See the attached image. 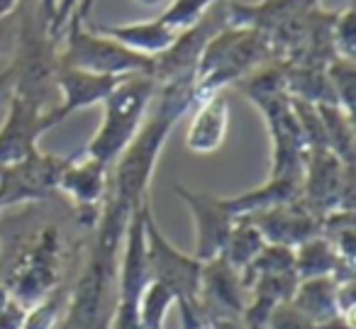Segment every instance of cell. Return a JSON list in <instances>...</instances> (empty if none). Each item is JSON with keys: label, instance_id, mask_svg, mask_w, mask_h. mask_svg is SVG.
<instances>
[{"label": "cell", "instance_id": "cell-1", "mask_svg": "<svg viewBox=\"0 0 356 329\" xmlns=\"http://www.w3.org/2000/svg\"><path fill=\"white\" fill-rule=\"evenodd\" d=\"M268 61H276V56L264 32L252 30V27L225 25L218 35L210 37L195 66V103L213 93H220L227 86H234Z\"/></svg>", "mask_w": 356, "mask_h": 329}, {"label": "cell", "instance_id": "cell-2", "mask_svg": "<svg viewBox=\"0 0 356 329\" xmlns=\"http://www.w3.org/2000/svg\"><path fill=\"white\" fill-rule=\"evenodd\" d=\"M156 88V81L147 74H132L120 79L113 93L103 100V122L88 147L83 149L86 157L98 159L105 166H113L115 159L127 149V144L142 127Z\"/></svg>", "mask_w": 356, "mask_h": 329}, {"label": "cell", "instance_id": "cell-3", "mask_svg": "<svg viewBox=\"0 0 356 329\" xmlns=\"http://www.w3.org/2000/svg\"><path fill=\"white\" fill-rule=\"evenodd\" d=\"M59 64L103 76H132L154 71V56L127 49L120 42L93 32L88 25L71 20L59 40Z\"/></svg>", "mask_w": 356, "mask_h": 329}, {"label": "cell", "instance_id": "cell-4", "mask_svg": "<svg viewBox=\"0 0 356 329\" xmlns=\"http://www.w3.org/2000/svg\"><path fill=\"white\" fill-rule=\"evenodd\" d=\"M64 241L56 227H44L37 232L6 278L13 298L30 307L59 288L64 275Z\"/></svg>", "mask_w": 356, "mask_h": 329}, {"label": "cell", "instance_id": "cell-5", "mask_svg": "<svg viewBox=\"0 0 356 329\" xmlns=\"http://www.w3.org/2000/svg\"><path fill=\"white\" fill-rule=\"evenodd\" d=\"M300 202L317 217L337 207L354 210V163H344L325 147L307 149L300 171Z\"/></svg>", "mask_w": 356, "mask_h": 329}, {"label": "cell", "instance_id": "cell-6", "mask_svg": "<svg viewBox=\"0 0 356 329\" xmlns=\"http://www.w3.org/2000/svg\"><path fill=\"white\" fill-rule=\"evenodd\" d=\"M144 236H147L149 280L166 285L176 295V303L178 300H195L203 264L193 254H184L168 241V236L163 234L161 227L154 220L152 207L144 217Z\"/></svg>", "mask_w": 356, "mask_h": 329}, {"label": "cell", "instance_id": "cell-7", "mask_svg": "<svg viewBox=\"0 0 356 329\" xmlns=\"http://www.w3.org/2000/svg\"><path fill=\"white\" fill-rule=\"evenodd\" d=\"M59 122L54 108H44L35 100L10 93L8 118L0 125V166L20 163L40 152V137Z\"/></svg>", "mask_w": 356, "mask_h": 329}, {"label": "cell", "instance_id": "cell-8", "mask_svg": "<svg viewBox=\"0 0 356 329\" xmlns=\"http://www.w3.org/2000/svg\"><path fill=\"white\" fill-rule=\"evenodd\" d=\"M71 154L35 152L25 161L13 166H0V205L13 207L20 202L47 200L56 193L61 171L69 163Z\"/></svg>", "mask_w": 356, "mask_h": 329}, {"label": "cell", "instance_id": "cell-9", "mask_svg": "<svg viewBox=\"0 0 356 329\" xmlns=\"http://www.w3.org/2000/svg\"><path fill=\"white\" fill-rule=\"evenodd\" d=\"M225 25H227V20H225V3L220 0L218 6L210 8L193 27L178 32L176 40L171 42V47L163 49L159 56H154L152 79L156 81V86L181 79H193L195 66H198V59L203 54L205 45Z\"/></svg>", "mask_w": 356, "mask_h": 329}, {"label": "cell", "instance_id": "cell-10", "mask_svg": "<svg viewBox=\"0 0 356 329\" xmlns=\"http://www.w3.org/2000/svg\"><path fill=\"white\" fill-rule=\"evenodd\" d=\"M173 191L186 202L191 217H193V256L200 264L220 256L225 249V241L229 236V230H232L234 220H237L227 207V200L215 195V193L193 191V188L181 186V183H176Z\"/></svg>", "mask_w": 356, "mask_h": 329}, {"label": "cell", "instance_id": "cell-11", "mask_svg": "<svg viewBox=\"0 0 356 329\" xmlns=\"http://www.w3.org/2000/svg\"><path fill=\"white\" fill-rule=\"evenodd\" d=\"M247 298L249 293L242 283V273L232 268L222 256L203 261L195 305L208 322L239 319L247 307Z\"/></svg>", "mask_w": 356, "mask_h": 329}, {"label": "cell", "instance_id": "cell-12", "mask_svg": "<svg viewBox=\"0 0 356 329\" xmlns=\"http://www.w3.org/2000/svg\"><path fill=\"white\" fill-rule=\"evenodd\" d=\"M110 166L100 163L98 159H90L86 154L76 157L71 154L69 163L61 171L56 193H64L74 202L76 212L86 227H95L100 217V207L108 195Z\"/></svg>", "mask_w": 356, "mask_h": 329}, {"label": "cell", "instance_id": "cell-13", "mask_svg": "<svg viewBox=\"0 0 356 329\" xmlns=\"http://www.w3.org/2000/svg\"><path fill=\"white\" fill-rule=\"evenodd\" d=\"M247 220L261 232L266 244H281L291 246V249H296L310 236L320 234V217L312 215L300 202V198L252 212L247 215Z\"/></svg>", "mask_w": 356, "mask_h": 329}, {"label": "cell", "instance_id": "cell-14", "mask_svg": "<svg viewBox=\"0 0 356 329\" xmlns=\"http://www.w3.org/2000/svg\"><path fill=\"white\" fill-rule=\"evenodd\" d=\"M118 83H120L118 76L90 74V71H81L74 69V66L59 64L54 76L56 95H59V103L54 105L56 118L64 122L69 115L79 113V110L103 105V100L113 93V88Z\"/></svg>", "mask_w": 356, "mask_h": 329}, {"label": "cell", "instance_id": "cell-15", "mask_svg": "<svg viewBox=\"0 0 356 329\" xmlns=\"http://www.w3.org/2000/svg\"><path fill=\"white\" fill-rule=\"evenodd\" d=\"M229 127V103L225 90L213 93L193 105L188 132H186V147L193 154H213L222 147Z\"/></svg>", "mask_w": 356, "mask_h": 329}, {"label": "cell", "instance_id": "cell-16", "mask_svg": "<svg viewBox=\"0 0 356 329\" xmlns=\"http://www.w3.org/2000/svg\"><path fill=\"white\" fill-rule=\"evenodd\" d=\"M90 30L105 35L110 40L120 42L127 49L139 51L144 56H159L163 49L171 47L178 32L171 30L166 22L156 20H144V22H127V25H100V22H90Z\"/></svg>", "mask_w": 356, "mask_h": 329}, {"label": "cell", "instance_id": "cell-17", "mask_svg": "<svg viewBox=\"0 0 356 329\" xmlns=\"http://www.w3.org/2000/svg\"><path fill=\"white\" fill-rule=\"evenodd\" d=\"M296 275L298 280L332 275L334 280L354 278V261H346L339 251L330 244L322 234H315L298 244L296 249Z\"/></svg>", "mask_w": 356, "mask_h": 329}, {"label": "cell", "instance_id": "cell-18", "mask_svg": "<svg viewBox=\"0 0 356 329\" xmlns=\"http://www.w3.org/2000/svg\"><path fill=\"white\" fill-rule=\"evenodd\" d=\"M288 303L312 322L330 324L341 319L339 307H337V280L332 275L298 280L296 293L291 295Z\"/></svg>", "mask_w": 356, "mask_h": 329}, {"label": "cell", "instance_id": "cell-19", "mask_svg": "<svg viewBox=\"0 0 356 329\" xmlns=\"http://www.w3.org/2000/svg\"><path fill=\"white\" fill-rule=\"evenodd\" d=\"M300 198V178H266V183L242 195H229L227 207L232 210L234 217H247L252 212L266 210L278 202H288Z\"/></svg>", "mask_w": 356, "mask_h": 329}, {"label": "cell", "instance_id": "cell-20", "mask_svg": "<svg viewBox=\"0 0 356 329\" xmlns=\"http://www.w3.org/2000/svg\"><path fill=\"white\" fill-rule=\"evenodd\" d=\"M317 113L325 127L327 149L334 152L344 163H354V115L332 103H320Z\"/></svg>", "mask_w": 356, "mask_h": 329}, {"label": "cell", "instance_id": "cell-21", "mask_svg": "<svg viewBox=\"0 0 356 329\" xmlns=\"http://www.w3.org/2000/svg\"><path fill=\"white\" fill-rule=\"evenodd\" d=\"M264 244H266V241H264L261 232H259L247 217H237L220 256H222L232 268H237L239 273H242V271L252 264L254 256L264 249Z\"/></svg>", "mask_w": 356, "mask_h": 329}, {"label": "cell", "instance_id": "cell-22", "mask_svg": "<svg viewBox=\"0 0 356 329\" xmlns=\"http://www.w3.org/2000/svg\"><path fill=\"white\" fill-rule=\"evenodd\" d=\"M288 271H296V251L291 246L264 244V249L254 256L252 264L242 271V283L247 288L254 278L273 275V273H288Z\"/></svg>", "mask_w": 356, "mask_h": 329}, {"label": "cell", "instance_id": "cell-23", "mask_svg": "<svg viewBox=\"0 0 356 329\" xmlns=\"http://www.w3.org/2000/svg\"><path fill=\"white\" fill-rule=\"evenodd\" d=\"M176 305V295L166 285L149 280L139 298V322L142 329H163L168 310Z\"/></svg>", "mask_w": 356, "mask_h": 329}, {"label": "cell", "instance_id": "cell-24", "mask_svg": "<svg viewBox=\"0 0 356 329\" xmlns=\"http://www.w3.org/2000/svg\"><path fill=\"white\" fill-rule=\"evenodd\" d=\"M66 300H69V293L64 290V285L51 290L49 295H44L42 300H37L35 305L27 307V317L22 329H56L64 322Z\"/></svg>", "mask_w": 356, "mask_h": 329}, {"label": "cell", "instance_id": "cell-25", "mask_svg": "<svg viewBox=\"0 0 356 329\" xmlns=\"http://www.w3.org/2000/svg\"><path fill=\"white\" fill-rule=\"evenodd\" d=\"M327 81L334 93V100L344 113L354 115V98H356V64L351 59H332L325 66Z\"/></svg>", "mask_w": 356, "mask_h": 329}, {"label": "cell", "instance_id": "cell-26", "mask_svg": "<svg viewBox=\"0 0 356 329\" xmlns=\"http://www.w3.org/2000/svg\"><path fill=\"white\" fill-rule=\"evenodd\" d=\"M218 3L220 0H171L166 10L159 15V20L166 22L176 32L188 30V27H193Z\"/></svg>", "mask_w": 356, "mask_h": 329}, {"label": "cell", "instance_id": "cell-27", "mask_svg": "<svg viewBox=\"0 0 356 329\" xmlns=\"http://www.w3.org/2000/svg\"><path fill=\"white\" fill-rule=\"evenodd\" d=\"M266 329H354V324L344 322V319H337L330 324H320L307 319L305 314H300L291 303H281L268 317Z\"/></svg>", "mask_w": 356, "mask_h": 329}, {"label": "cell", "instance_id": "cell-28", "mask_svg": "<svg viewBox=\"0 0 356 329\" xmlns=\"http://www.w3.org/2000/svg\"><path fill=\"white\" fill-rule=\"evenodd\" d=\"M332 45L339 59H356V13L351 6L337 13L334 27H332Z\"/></svg>", "mask_w": 356, "mask_h": 329}, {"label": "cell", "instance_id": "cell-29", "mask_svg": "<svg viewBox=\"0 0 356 329\" xmlns=\"http://www.w3.org/2000/svg\"><path fill=\"white\" fill-rule=\"evenodd\" d=\"M27 317V305H22L17 298H10L8 305L0 310V329H22Z\"/></svg>", "mask_w": 356, "mask_h": 329}, {"label": "cell", "instance_id": "cell-30", "mask_svg": "<svg viewBox=\"0 0 356 329\" xmlns=\"http://www.w3.org/2000/svg\"><path fill=\"white\" fill-rule=\"evenodd\" d=\"M178 312H181V329H205L208 319L203 317L195 300H178Z\"/></svg>", "mask_w": 356, "mask_h": 329}, {"label": "cell", "instance_id": "cell-31", "mask_svg": "<svg viewBox=\"0 0 356 329\" xmlns=\"http://www.w3.org/2000/svg\"><path fill=\"white\" fill-rule=\"evenodd\" d=\"M56 6H59V0H40V8H37V17H40V20L44 22L47 30H49L51 20H54V15H56Z\"/></svg>", "mask_w": 356, "mask_h": 329}, {"label": "cell", "instance_id": "cell-32", "mask_svg": "<svg viewBox=\"0 0 356 329\" xmlns=\"http://www.w3.org/2000/svg\"><path fill=\"white\" fill-rule=\"evenodd\" d=\"M93 6H95V0H79V6H76L74 17H71V20L81 22V25H88V15L93 13Z\"/></svg>", "mask_w": 356, "mask_h": 329}, {"label": "cell", "instance_id": "cell-33", "mask_svg": "<svg viewBox=\"0 0 356 329\" xmlns=\"http://www.w3.org/2000/svg\"><path fill=\"white\" fill-rule=\"evenodd\" d=\"M10 90H13V69L8 66L6 71H0V103L10 98Z\"/></svg>", "mask_w": 356, "mask_h": 329}, {"label": "cell", "instance_id": "cell-34", "mask_svg": "<svg viewBox=\"0 0 356 329\" xmlns=\"http://www.w3.org/2000/svg\"><path fill=\"white\" fill-rule=\"evenodd\" d=\"M22 0H0V22L6 20L10 13H15L17 8H20Z\"/></svg>", "mask_w": 356, "mask_h": 329}, {"label": "cell", "instance_id": "cell-35", "mask_svg": "<svg viewBox=\"0 0 356 329\" xmlns=\"http://www.w3.org/2000/svg\"><path fill=\"white\" fill-rule=\"evenodd\" d=\"M13 295H10V290H8V285L6 283H0V310L6 307L8 305V300H10Z\"/></svg>", "mask_w": 356, "mask_h": 329}, {"label": "cell", "instance_id": "cell-36", "mask_svg": "<svg viewBox=\"0 0 356 329\" xmlns=\"http://www.w3.org/2000/svg\"><path fill=\"white\" fill-rule=\"evenodd\" d=\"M137 6H144V8H156V6H161L163 0H134Z\"/></svg>", "mask_w": 356, "mask_h": 329}, {"label": "cell", "instance_id": "cell-37", "mask_svg": "<svg viewBox=\"0 0 356 329\" xmlns=\"http://www.w3.org/2000/svg\"><path fill=\"white\" fill-rule=\"evenodd\" d=\"M205 329H215V327H213V324H210V322H208V327H205Z\"/></svg>", "mask_w": 356, "mask_h": 329}, {"label": "cell", "instance_id": "cell-38", "mask_svg": "<svg viewBox=\"0 0 356 329\" xmlns=\"http://www.w3.org/2000/svg\"><path fill=\"white\" fill-rule=\"evenodd\" d=\"M56 329H64V324H59V327H56Z\"/></svg>", "mask_w": 356, "mask_h": 329}, {"label": "cell", "instance_id": "cell-39", "mask_svg": "<svg viewBox=\"0 0 356 329\" xmlns=\"http://www.w3.org/2000/svg\"><path fill=\"white\" fill-rule=\"evenodd\" d=\"M0 210H3V205H0Z\"/></svg>", "mask_w": 356, "mask_h": 329}]
</instances>
